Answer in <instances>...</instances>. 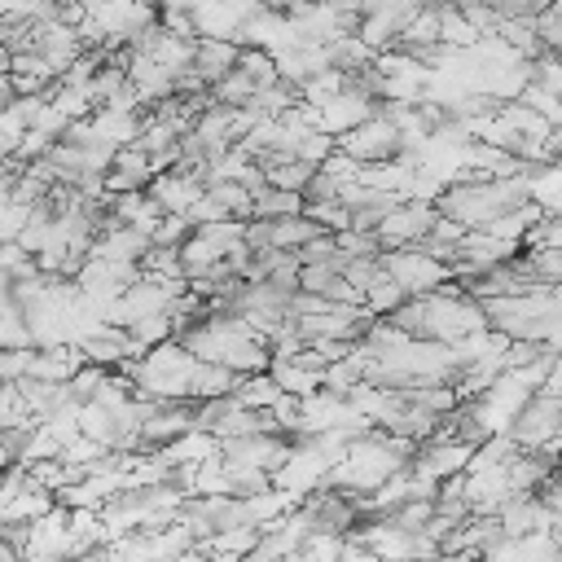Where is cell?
Returning <instances> with one entry per match:
<instances>
[{
  "label": "cell",
  "mask_w": 562,
  "mask_h": 562,
  "mask_svg": "<svg viewBox=\"0 0 562 562\" xmlns=\"http://www.w3.org/2000/svg\"><path fill=\"white\" fill-rule=\"evenodd\" d=\"M149 193L162 202V211H189V206L202 198V189H198L193 176H158V180L149 184Z\"/></svg>",
  "instance_id": "obj_1"
}]
</instances>
